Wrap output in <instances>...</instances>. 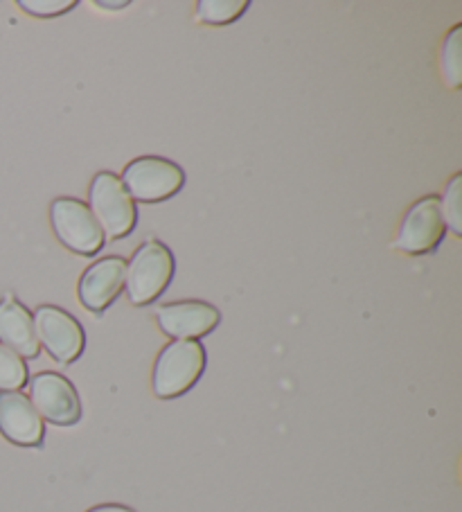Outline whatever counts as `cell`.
Segmentation results:
<instances>
[{"mask_svg": "<svg viewBox=\"0 0 462 512\" xmlns=\"http://www.w3.org/2000/svg\"><path fill=\"white\" fill-rule=\"evenodd\" d=\"M208 355L201 341H172L156 357L154 373H151V391L158 400H174L181 397L206 373Z\"/></svg>", "mask_w": 462, "mask_h": 512, "instance_id": "6da1fadb", "label": "cell"}, {"mask_svg": "<svg viewBox=\"0 0 462 512\" xmlns=\"http://www.w3.org/2000/svg\"><path fill=\"white\" fill-rule=\"evenodd\" d=\"M176 273V260L170 246L161 240H147L133 251L127 262V280L124 289L131 305L145 307L161 298Z\"/></svg>", "mask_w": 462, "mask_h": 512, "instance_id": "7a4b0ae2", "label": "cell"}, {"mask_svg": "<svg viewBox=\"0 0 462 512\" xmlns=\"http://www.w3.org/2000/svg\"><path fill=\"white\" fill-rule=\"evenodd\" d=\"M88 208L100 224L104 237L124 240L138 226L136 201L124 190L118 174L97 172L88 188Z\"/></svg>", "mask_w": 462, "mask_h": 512, "instance_id": "3957f363", "label": "cell"}, {"mask_svg": "<svg viewBox=\"0 0 462 512\" xmlns=\"http://www.w3.org/2000/svg\"><path fill=\"white\" fill-rule=\"evenodd\" d=\"M120 181L133 201L161 203L176 197L185 185V172L170 158L140 156L122 170Z\"/></svg>", "mask_w": 462, "mask_h": 512, "instance_id": "277c9868", "label": "cell"}, {"mask_svg": "<svg viewBox=\"0 0 462 512\" xmlns=\"http://www.w3.org/2000/svg\"><path fill=\"white\" fill-rule=\"evenodd\" d=\"M50 224L57 240L68 251L93 258L104 249L106 237L88 203L82 199L57 197L50 203Z\"/></svg>", "mask_w": 462, "mask_h": 512, "instance_id": "5b68a950", "label": "cell"}, {"mask_svg": "<svg viewBox=\"0 0 462 512\" xmlns=\"http://www.w3.org/2000/svg\"><path fill=\"white\" fill-rule=\"evenodd\" d=\"M34 316L39 346L59 364H75L84 355L86 332L73 314L57 305H41Z\"/></svg>", "mask_w": 462, "mask_h": 512, "instance_id": "8992f818", "label": "cell"}, {"mask_svg": "<svg viewBox=\"0 0 462 512\" xmlns=\"http://www.w3.org/2000/svg\"><path fill=\"white\" fill-rule=\"evenodd\" d=\"M28 382L30 402L41 420H48L55 427H73L82 420V400L68 377L43 370V373L30 377Z\"/></svg>", "mask_w": 462, "mask_h": 512, "instance_id": "52a82bcc", "label": "cell"}, {"mask_svg": "<svg viewBox=\"0 0 462 512\" xmlns=\"http://www.w3.org/2000/svg\"><path fill=\"white\" fill-rule=\"evenodd\" d=\"M444 235H447V226L440 213V197L429 194L406 210L393 246L404 255H426L438 249Z\"/></svg>", "mask_w": 462, "mask_h": 512, "instance_id": "ba28073f", "label": "cell"}, {"mask_svg": "<svg viewBox=\"0 0 462 512\" xmlns=\"http://www.w3.org/2000/svg\"><path fill=\"white\" fill-rule=\"evenodd\" d=\"M156 323L165 337H172L174 341H199L217 330L221 312L203 300H179V303L158 307Z\"/></svg>", "mask_w": 462, "mask_h": 512, "instance_id": "9c48e42d", "label": "cell"}, {"mask_svg": "<svg viewBox=\"0 0 462 512\" xmlns=\"http://www.w3.org/2000/svg\"><path fill=\"white\" fill-rule=\"evenodd\" d=\"M127 280V260L120 255H106L95 260L79 278L77 294L88 312L104 314L122 296Z\"/></svg>", "mask_w": 462, "mask_h": 512, "instance_id": "30bf717a", "label": "cell"}, {"mask_svg": "<svg viewBox=\"0 0 462 512\" xmlns=\"http://www.w3.org/2000/svg\"><path fill=\"white\" fill-rule=\"evenodd\" d=\"M0 434L16 447H41L46 425L30 397L21 391L0 393Z\"/></svg>", "mask_w": 462, "mask_h": 512, "instance_id": "8fae6325", "label": "cell"}, {"mask_svg": "<svg viewBox=\"0 0 462 512\" xmlns=\"http://www.w3.org/2000/svg\"><path fill=\"white\" fill-rule=\"evenodd\" d=\"M0 346L10 348L21 359H37L41 352L32 312L10 294L0 300Z\"/></svg>", "mask_w": 462, "mask_h": 512, "instance_id": "7c38bea8", "label": "cell"}, {"mask_svg": "<svg viewBox=\"0 0 462 512\" xmlns=\"http://www.w3.org/2000/svg\"><path fill=\"white\" fill-rule=\"evenodd\" d=\"M440 75L449 88L462 82V25H453L440 46Z\"/></svg>", "mask_w": 462, "mask_h": 512, "instance_id": "4fadbf2b", "label": "cell"}, {"mask_svg": "<svg viewBox=\"0 0 462 512\" xmlns=\"http://www.w3.org/2000/svg\"><path fill=\"white\" fill-rule=\"evenodd\" d=\"M248 7V0H201L194 16L203 25H230L242 19Z\"/></svg>", "mask_w": 462, "mask_h": 512, "instance_id": "5bb4252c", "label": "cell"}, {"mask_svg": "<svg viewBox=\"0 0 462 512\" xmlns=\"http://www.w3.org/2000/svg\"><path fill=\"white\" fill-rule=\"evenodd\" d=\"M462 174H453L451 181L444 185V194L440 197V213L444 226L460 237L462 235Z\"/></svg>", "mask_w": 462, "mask_h": 512, "instance_id": "9a60e30c", "label": "cell"}, {"mask_svg": "<svg viewBox=\"0 0 462 512\" xmlns=\"http://www.w3.org/2000/svg\"><path fill=\"white\" fill-rule=\"evenodd\" d=\"M30 373L25 361L10 348L0 346V393L21 391L28 384Z\"/></svg>", "mask_w": 462, "mask_h": 512, "instance_id": "2e32d148", "label": "cell"}, {"mask_svg": "<svg viewBox=\"0 0 462 512\" xmlns=\"http://www.w3.org/2000/svg\"><path fill=\"white\" fill-rule=\"evenodd\" d=\"M19 7L30 16H39V19H55V16L75 10L77 0H21Z\"/></svg>", "mask_w": 462, "mask_h": 512, "instance_id": "e0dca14e", "label": "cell"}, {"mask_svg": "<svg viewBox=\"0 0 462 512\" xmlns=\"http://www.w3.org/2000/svg\"><path fill=\"white\" fill-rule=\"evenodd\" d=\"M86 512H136L129 506H120V503H102V506H95Z\"/></svg>", "mask_w": 462, "mask_h": 512, "instance_id": "ac0fdd59", "label": "cell"}, {"mask_svg": "<svg viewBox=\"0 0 462 512\" xmlns=\"http://www.w3.org/2000/svg\"><path fill=\"white\" fill-rule=\"evenodd\" d=\"M129 3H127V0H122V3H104V0H102V3H97V7H102V10H122V7H127Z\"/></svg>", "mask_w": 462, "mask_h": 512, "instance_id": "d6986e66", "label": "cell"}]
</instances>
